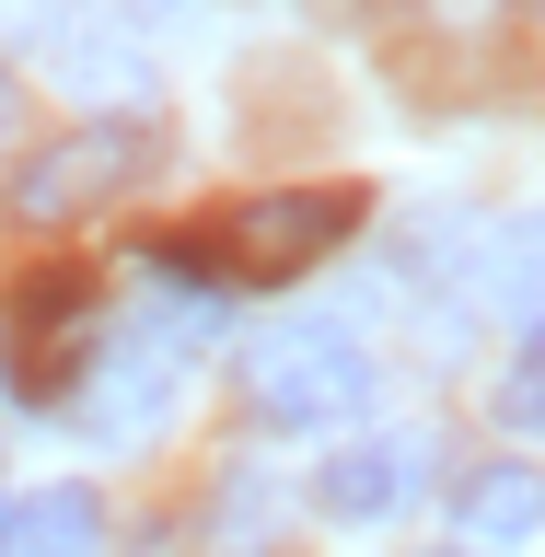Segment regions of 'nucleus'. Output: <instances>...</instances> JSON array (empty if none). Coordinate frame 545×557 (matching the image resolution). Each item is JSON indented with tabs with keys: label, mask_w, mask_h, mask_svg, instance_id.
I'll return each instance as SVG.
<instances>
[{
	"label": "nucleus",
	"mask_w": 545,
	"mask_h": 557,
	"mask_svg": "<svg viewBox=\"0 0 545 557\" xmlns=\"http://www.w3.org/2000/svg\"><path fill=\"white\" fill-rule=\"evenodd\" d=\"M244 407L268 418V430H337V418L372 407V360H360L348 325L290 313V325H268V337L244 348Z\"/></svg>",
	"instance_id": "nucleus-2"
},
{
	"label": "nucleus",
	"mask_w": 545,
	"mask_h": 557,
	"mask_svg": "<svg viewBox=\"0 0 545 557\" xmlns=\"http://www.w3.org/2000/svg\"><path fill=\"white\" fill-rule=\"evenodd\" d=\"M418 465H430V442L418 430H383V442H348L313 465V511H337V522H383V511H407L418 499Z\"/></svg>",
	"instance_id": "nucleus-6"
},
{
	"label": "nucleus",
	"mask_w": 545,
	"mask_h": 557,
	"mask_svg": "<svg viewBox=\"0 0 545 557\" xmlns=\"http://www.w3.org/2000/svg\"><path fill=\"white\" fill-rule=\"evenodd\" d=\"M70 383H94V395H82V407H70V430H82V442H151V430H163V407H174V360L163 348H116V360H94V372H70Z\"/></svg>",
	"instance_id": "nucleus-5"
},
{
	"label": "nucleus",
	"mask_w": 545,
	"mask_h": 557,
	"mask_svg": "<svg viewBox=\"0 0 545 557\" xmlns=\"http://www.w3.org/2000/svg\"><path fill=\"white\" fill-rule=\"evenodd\" d=\"M0 511H12V499H0Z\"/></svg>",
	"instance_id": "nucleus-12"
},
{
	"label": "nucleus",
	"mask_w": 545,
	"mask_h": 557,
	"mask_svg": "<svg viewBox=\"0 0 545 557\" xmlns=\"http://www.w3.org/2000/svg\"><path fill=\"white\" fill-rule=\"evenodd\" d=\"M59 70L82 82V94H139V82H151L128 35H70V47H59Z\"/></svg>",
	"instance_id": "nucleus-9"
},
{
	"label": "nucleus",
	"mask_w": 545,
	"mask_h": 557,
	"mask_svg": "<svg viewBox=\"0 0 545 557\" xmlns=\"http://www.w3.org/2000/svg\"><path fill=\"white\" fill-rule=\"evenodd\" d=\"M348 233H360V186H278V198H233L209 233L163 244L151 268H163V278H233V290H268V278L337 256Z\"/></svg>",
	"instance_id": "nucleus-1"
},
{
	"label": "nucleus",
	"mask_w": 545,
	"mask_h": 557,
	"mask_svg": "<svg viewBox=\"0 0 545 557\" xmlns=\"http://www.w3.org/2000/svg\"><path fill=\"white\" fill-rule=\"evenodd\" d=\"M104 325V290L94 278H24L12 290V348H0V395H59L82 372V337Z\"/></svg>",
	"instance_id": "nucleus-4"
},
{
	"label": "nucleus",
	"mask_w": 545,
	"mask_h": 557,
	"mask_svg": "<svg viewBox=\"0 0 545 557\" xmlns=\"http://www.w3.org/2000/svg\"><path fill=\"white\" fill-rule=\"evenodd\" d=\"M0 35H12V47H47L59 12H47V0H0Z\"/></svg>",
	"instance_id": "nucleus-10"
},
{
	"label": "nucleus",
	"mask_w": 545,
	"mask_h": 557,
	"mask_svg": "<svg viewBox=\"0 0 545 557\" xmlns=\"http://www.w3.org/2000/svg\"><path fill=\"white\" fill-rule=\"evenodd\" d=\"M139 163H151V128L139 116H116V128H70L47 139V151H24L12 163V186H0V209L12 221H35V233H59V221H82V209H104L116 186H139Z\"/></svg>",
	"instance_id": "nucleus-3"
},
{
	"label": "nucleus",
	"mask_w": 545,
	"mask_h": 557,
	"mask_svg": "<svg viewBox=\"0 0 545 557\" xmlns=\"http://www.w3.org/2000/svg\"><path fill=\"white\" fill-rule=\"evenodd\" d=\"M94 534H104V511L82 487H47V499L0 511V557H94Z\"/></svg>",
	"instance_id": "nucleus-8"
},
{
	"label": "nucleus",
	"mask_w": 545,
	"mask_h": 557,
	"mask_svg": "<svg viewBox=\"0 0 545 557\" xmlns=\"http://www.w3.org/2000/svg\"><path fill=\"white\" fill-rule=\"evenodd\" d=\"M453 522H465L476 546H534V522H545L534 465H487V476H465V487H453Z\"/></svg>",
	"instance_id": "nucleus-7"
},
{
	"label": "nucleus",
	"mask_w": 545,
	"mask_h": 557,
	"mask_svg": "<svg viewBox=\"0 0 545 557\" xmlns=\"http://www.w3.org/2000/svg\"><path fill=\"white\" fill-rule=\"evenodd\" d=\"M534 383H545V372H534V360H511V383H499V418H511V430H534V407H545Z\"/></svg>",
	"instance_id": "nucleus-11"
}]
</instances>
